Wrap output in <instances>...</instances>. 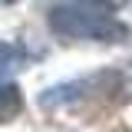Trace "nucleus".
Here are the masks:
<instances>
[{
  "instance_id": "nucleus-1",
  "label": "nucleus",
  "mask_w": 132,
  "mask_h": 132,
  "mask_svg": "<svg viewBox=\"0 0 132 132\" xmlns=\"http://www.w3.org/2000/svg\"><path fill=\"white\" fill-rule=\"evenodd\" d=\"M50 30L63 40H99V43H122L129 30L122 20H116L109 7H99L89 0H63L53 3L46 16Z\"/></svg>"
},
{
  "instance_id": "nucleus-2",
  "label": "nucleus",
  "mask_w": 132,
  "mask_h": 132,
  "mask_svg": "<svg viewBox=\"0 0 132 132\" xmlns=\"http://www.w3.org/2000/svg\"><path fill=\"white\" fill-rule=\"evenodd\" d=\"M122 93V76L106 69V73H96V76H82V79H73V82H60L46 93H40V109H60V106H73L79 99H99V96H116Z\"/></svg>"
},
{
  "instance_id": "nucleus-3",
  "label": "nucleus",
  "mask_w": 132,
  "mask_h": 132,
  "mask_svg": "<svg viewBox=\"0 0 132 132\" xmlns=\"http://www.w3.org/2000/svg\"><path fill=\"white\" fill-rule=\"evenodd\" d=\"M23 63H27V50L20 43H0V79L23 69Z\"/></svg>"
},
{
  "instance_id": "nucleus-4",
  "label": "nucleus",
  "mask_w": 132,
  "mask_h": 132,
  "mask_svg": "<svg viewBox=\"0 0 132 132\" xmlns=\"http://www.w3.org/2000/svg\"><path fill=\"white\" fill-rule=\"evenodd\" d=\"M23 109V96L16 86H3L0 89V122H13Z\"/></svg>"
},
{
  "instance_id": "nucleus-5",
  "label": "nucleus",
  "mask_w": 132,
  "mask_h": 132,
  "mask_svg": "<svg viewBox=\"0 0 132 132\" xmlns=\"http://www.w3.org/2000/svg\"><path fill=\"white\" fill-rule=\"evenodd\" d=\"M89 3H99V7H109V10H119V7H126L129 0H89Z\"/></svg>"
},
{
  "instance_id": "nucleus-6",
  "label": "nucleus",
  "mask_w": 132,
  "mask_h": 132,
  "mask_svg": "<svg viewBox=\"0 0 132 132\" xmlns=\"http://www.w3.org/2000/svg\"><path fill=\"white\" fill-rule=\"evenodd\" d=\"M0 3H16V0H0Z\"/></svg>"
}]
</instances>
